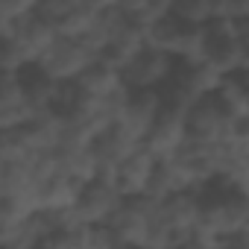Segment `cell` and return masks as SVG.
Here are the masks:
<instances>
[{
  "mask_svg": "<svg viewBox=\"0 0 249 249\" xmlns=\"http://www.w3.org/2000/svg\"><path fill=\"white\" fill-rule=\"evenodd\" d=\"M15 73H18V85H21V94H24L27 106H30L33 111H47L59 79H53L38 62H27V65H21Z\"/></svg>",
  "mask_w": 249,
  "mask_h": 249,
  "instance_id": "14",
  "label": "cell"
},
{
  "mask_svg": "<svg viewBox=\"0 0 249 249\" xmlns=\"http://www.w3.org/2000/svg\"><path fill=\"white\" fill-rule=\"evenodd\" d=\"M76 191H79V182L71 179L65 170H50L44 179L36 182L33 188V199H36V208H47V211H65L73 205L76 199Z\"/></svg>",
  "mask_w": 249,
  "mask_h": 249,
  "instance_id": "13",
  "label": "cell"
},
{
  "mask_svg": "<svg viewBox=\"0 0 249 249\" xmlns=\"http://www.w3.org/2000/svg\"><path fill=\"white\" fill-rule=\"evenodd\" d=\"M167 159L176 164L185 188L199 191L202 185H208L217 176V144H202V141L185 138V144Z\"/></svg>",
  "mask_w": 249,
  "mask_h": 249,
  "instance_id": "5",
  "label": "cell"
},
{
  "mask_svg": "<svg viewBox=\"0 0 249 249\" xmlns=\"http://www.w3.org/2000/svg\"><path fill=\"white\" fill-rule=\"evenodd\" d=\"M196 214H199V194L194 188H182V191H173L170 196L159 199V217L170 229V237H173L170 246L182 243V237L194 229Z\"/></svg>",
  "mask_w": 249,
  "mask_h": 249,
  "instance_id": "11",
  "label": "cell"
},
{
  "mask_svg": "<svg viewBox=\"0 0 249 249\" xmlns=\"http://www.w3.org/2000/svg\"><path fill=\"white\" fill-rule=\"evenodd\" d=\"M211 100L223 108V114L237 117V114H249V68L243 71H231L223 73L220 82L211 91Z\"/></svg>",
  "mask_w": 249,
  "mask_h": 249,
  "instance_id": "15",
  "label": "cell"
},
{
  "mask_svg": "<svg viewBox=\"0 0 249 249\" xmlns=\"http://www.w3.org/2000/svg\"><path fill=\"white\" fill-rule=\"evenodd\" d=\"M249 18V0H211L208 21H243Z\"/></svg>",
  "mask_w": 249,
  "mask_h": 249,
  "instance_id": "22",
  "label": "cell"
},
{
  "mask_svg": "<svg viewBox=\"0 0 249 249\" xmlns=\"http://www.w3.org/2000/svg\"><path fill=\"white\" fill-rule=\"evenodd\" d=\"M138 144H141V141H135V138L114 120V123H103V126L94 132V138H91L88 147H91V153L97 156V161H100V167H103V173H106L111 164H117L123 156L132 153Z\"/></svg>",
  "mask_w": 249,
  "mask_h": 249,
  "instance_id": "12",
  "label": "cell"
},
{
  "mask_svg": "<svg viewBox=\"0 0 249 249\" xmlns=\"http://www.w3.org/2000/svg\"><path fill=\"white\" fill-rule=\"evenodd\" d=\"M53 153H56L59 170H65L76 182H88V179L103 173V167H100V161H97V156L91 153L88 144H82V147H59Z\"/></svg>",
  "mask_w": 249,
  "mask_h": 249,
  "instance_id": "19",
  "label": "cell"
},
{
  "mask_svg": "<svg viewBox=\"0 0 249 249\" xmlns=\"http://www.w3.org/2000/svg\"><path fill=\"white\" fill-rule=\"evenodd\" d=\"M30 153H36V144H33L24 123H18V126H0V159L12 161V159H27Z\"/></svg>",
  "mask_w": 249,
  "mask_h": 249,
  "instance_id": "20",
  "label": "cell"
},
{
  "mask_svg": "<svg viewBox=\"0 0 249 249\" xmlns=\"http://www.w3.org/2000/svg\"><path fill=\"white\" fill-rule=\"evenodd\" d=\"M185 138H188L185 135V108L161 100V111L156 114L147 135L141 138V147L156 159H167L185 144Z\"/></svg>",
  "mask_w": 249,
  "mask_h": 249,
  "instance_id": "4",
  "label": "cell"
},
{
  "mask_svg": "<svg viewBox=\"0 0 249 249\" xmlns=\"http://www.w3.org/2000/svg\"><path fill=\"white\" fill-rule=\"evenodd\" d=\"M226 123H229V114H223V108L211 100V94L196 97L194 103L185 106V135L191 141H202V144L223 141Z\"/></svg>",
  "mask_w": 249,
  "mask_h": 249,
  "instance_id": "8",
  "label": "cell"
},
{
  "mask_svg": "<svg viewBox=\"0 0 249 249\" xmlns=\"http://www.w3.org/2000/svg\"><path fill=\"white\" fill-rule=\"evenodd\" d=\"M9 24H12V18H6L3 12H0V38H6V36H9Z\"/></svg>",
  "mask_w": 249,
  "mask_h": 249,
  "instance_id": "24",
  "label": "cell"
},
{
  "mask_svg": "<svg viewBox=\"0 0 249 249\" xmlns=\"http://www.w3.org/2000/svg\"><path fill=\"white\" fill-rule=\"evenodd\" d=\"M76 85L82 88V94H88V97H106V94H114L117 88H126L123 85V79H120V71L117 68H111L108 62H103V59H91L85 68H82V73L76 76Z\"/></svg>",
  "mask_w": 249,
  "mask_h": 249,
  "instance_id": "17",
  "label": "cell"
},
{
  "mask_svg": "<svg viewBox=\"0 0 249 249\" xmlns=\"http://www.w3.org/2000/svg\"><path fill=\"white\" fill-rule=\"evenodd\" d=\"M173 68V56L153 47L141 44L120 68V79L126 88H159Z\"/></svg>",
  "mask_w": 249,
  "mask_h": 249,
  "instance_id": "3",
  "label": "cell"
},
{
  "mask_svg": "<svg viewBox=\"0 0 249 249\" xmlns=\"http://www.w3.org/2000/svg\"><path fill=\"white\" fill-rule=\"evenodd\" d=\"M120 199L123 196L114 191V185L100 173L88 182H79V191H76V199L71 208L82 223H106Z\"/></svg>",
  "mask_w": 249,
  "mask_h": 249,
  "instance_id": "7",
  "label": "cell"
},
{
  "mask_svg": "<svg viewBox=\"0 0 249 249\" xmlns=\"http://www.w3.org/2000/svg\"><path fill=\"white\" fill-rule=\"evenodd\" d=\"M153 161H156V156H150L138 144L132 153H126L117 164H111L103 176L114 185V191L120 196H138V194H144V185H147V176L153 170Z\"/></svg>",
  "mask_w": 249,
  "mask_h": 249,
  "instance_id": "9",
  "label": "cell"
},
{
  "mask_svg": "<svg viewBox=\"0 0 249 249\" xmlns=\"http://www.w3.org/2000/svg\"><path fill=\"white\" fill-rule=\"evenodd\" d=\"M15 50L24 56V62H36L47 47L50 41L56 38V27L50 18H44L38 9L30 12V15H21V18H12L9 24V36H6Z\"/></svg>",
  "mask_w": 249,
  "mask_h": 249,
  "instance_id": "6",
  "label": "cell"
},
{
  "mask_svg": "<svg viewBox=\"0 0 249 249\" xmlns=\"http://www.w3.org/2000/svg\"><path fill=\"white\" fill-rule=\"evenodd\" d=\"M0 191H3V159H0Z\"/></svg>",
  "mask_w": 249,
  "mask_h": 249,
  "instance_id": "26",
  "label": "cell"
},
{
  "mask_svg": "<svg viewBox=\"0 0 249 249\" xmlns=\"http://www.w3.org/2000/svg\"><path fill=\"white\" fill-rule=\"evenodd\" d=\"M97 53L79 38V36H62L56 33V38L50 41V47L36 59L53 79H76L82 73V68L94 59Z\"/></svg>",
  "mask_w": 249,
  "mask_h": 249,
  "instance_id": "2",
  "label": "cell"
},
{
  "mask_svg": "<svg viewBox=\"0 0 249 249\" xmlns=\"http://www.w3.org/2000/svg\"><path fill=\"white\" fill-rule=\"evenodd\" d=\"M120 0H94V6H117Z\"/></svg>",
  "mask_w": 249,
  "mask_h": 249,
  "instance_id": "25",
  "label": "cell"
},
{
  "mask_svg": "<svg viewBox=\"0 0 249 249\" xmlns=\"http://www.w3.org/2000/svg\"><path fill=\"white\" fill-rule=\"evenodd\" d=\"M159 111H161V94H159V88H129L117 123L135 141H141Z\"/></svg>",
  "mask_w": 249,
  "mask_h": 249,
  "instance_id": "10",
  "label": "cell"
},
{
  "mask_svg": "<svg viewBox=\"0 0 249 249\" xmlns=\"http://www.w3.org/2000/svg\"><path fill=\"white\" fill-rule=\"evenodd\" d=\"M36 111L27 106L21 85H18V73L15 71H0V126H18L27 117H33Z\"/></svg>",
  "mask_w": 249,
  "mask_h": 249,
  "instance_id": "16",
  "label": "cell"
},
{
  "mask_svg": "<svg viewBox=\"0 0 249 249\" xmlns=\"http://www.w3.org/2000/svg\"><path fill=\"white\" fill-rule=\"evenodd\" d=\"M167 12L185 24H205L211 18V0H170Z\"/></svg>",
  "mask_w": 249,
  "mask_h": 249,
  "instance_id": "21",
  "label": "cell"
},
{
  "mask_svg": "<svg viewBox=\"0 0 249 249\" xmlns=\"http://www.w3.org/2000/svg\"><path fill=\"white\" fill-rule=\"evenodd\" d=\"M126 24V12H123L120 6H100L97 12H94V18H91V24H88V30L79 36L94 53H100L117 33H120V27Z\"/></svg>",
  "mask_w": 249,
  "mask_h": 249,
  "instance_id": "18",
  "label": "cell"
},
{
  "mask_svg": "<svg viewBox=\"0 0 249 249\" xmlns=\"http://www.w3.org/2000/svg\"><path fill=\"white\" fill-rule=\"evenodd\" d=\"M38 9V0H0V12L6 18H21Z\"/></svg>",
  "mask_w": 249,
  "mask_h": 249,
  "instance_id": "23",
  "label": "cell"
},
{
  "mask_svg": "<svg viewBox=\"0 0 249 249\" xmlns=\"http://www.w3.org/2000/svg\"><path fill=\"white\" fill-rule=\"evenodd\" d=\"M202 59L220 76L249 68V18H243V21H205Z\"/></svg>",
  "mask_w": 249,
  "mask_h": 249,
  "instance_id": "1",
  "label": "cell"
}]
</instances>
